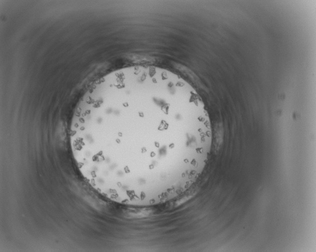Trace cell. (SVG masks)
<instances>
[{"mask_svg": "<svg viewBox=\"0 0 316 252\" xmlns=\"http://www.w3.org/2000/svg\"><path fill=\"white\" fill-rule=\"evenodd\" d=\"M70 136L86 180L130 206L140 187L190 176L212 128L201 98L186 80L163 68L138 66L108 74L87 91Z\"/></svg>", "mask_w": 316, "mask_h": 252, "instance_id": "obj_1", "label": "cell"}]
</instances>
